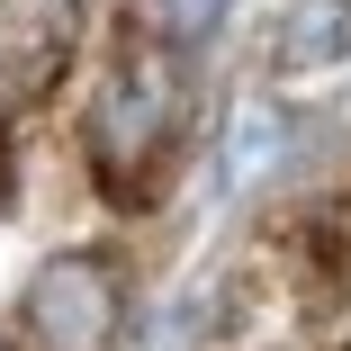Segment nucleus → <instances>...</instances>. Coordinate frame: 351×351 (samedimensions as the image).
Instances as JSON below:
<instances>
[{
	"label": "nucleus",
	"mask_w": 351,
	"mask_h": 351,
	"mask_svg": "<svg viewBox=\"0 0 351 351\" xmlns=\"http://www.w3.org/2000/svg\"><path fill=\"white\" fill-rule=\"evenodd\" d=\"M0 198H10V154H0Z\"/></svg>",
	"instance_id": "nucleus-5"
},
{
	"label": "nucleus",
	"mask_w": 351,
	"mask_h": 351,
	"mask_svg": "<svg viewBox=\"0 0 351 351\" xmlns=\"http://www.w3.org/2000/svg\"><path fill=\"white\" fill-rule=\"evenodd\" d=\"M171 135H180V73H171V54L162 45H126L99 73V90H90V171H99V189L135 198L162 171Z\"/></svg>",
	"instance_id": "nucleus-1"
},
{
	"label": "nucleus",
	"mask_w": 351,
	"mask_h": 351,
	"mask_svg": "<svg viewBox=\"0 0 351 351\" xmlns=\"http://www.w3.org/2000/svg\"><path fill=\"white\" fill-rule=\"evenodd\" d=\"M0 351H10V342H0Z\"/></svg>",
	"instance_id": "nucleus-6"
},
{
	"label": "nucleus",
	"mask_w": 351,
	"mask_h": 351,
	"mask_svg": "<svg viewBox=\"0 0 351 351\" xmlns=\"http://www.w3.org/2000/svg\"><path fill=\"white\" fill-rule=\"evenodd\" d=\"M342 54H351V0H298L279 19V45H270L279 73H333Z\"/></svg>",
	"instance_id": "nucleus-3"
},
{
	"label": "nucleus",
	"mask_w": 351,
	"mask_h": 351,
	"mask_svg": "<svg viewBox=\"0 0 351 351\" xmlns=\"http://www.w3.org/2000/svg\"><path fill=\"white\" fill-rule=\"evenodd\" d=\"M126 289L99 252H54L27 279V342L36 351H117Z\"/></svg>",
	"instance_id": "nucleus-2"
},
{
	"label": "nucleus",
	"mask_w": 351,
	"mask_h": 351,
	"mask_svg": "<svg viewBox=\"0 0 351 351\" xmlns=\"http://www.w3.org/2000/svg\"><path fill=\"white\" fill-rule=\"evenodd\" d=\"M217 19H226V0H162V27H171L180 45H198V36H217Z\"/></svg>",
	"instance_id": "nucleus-4"
}]
</instances>
